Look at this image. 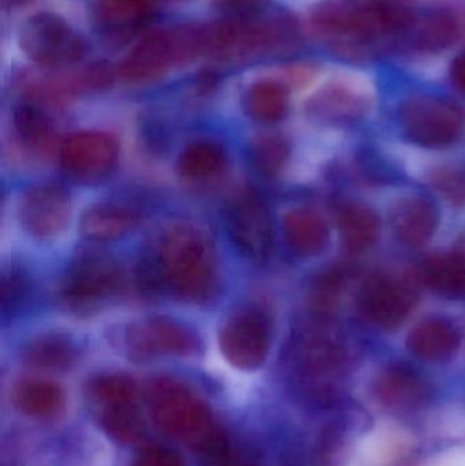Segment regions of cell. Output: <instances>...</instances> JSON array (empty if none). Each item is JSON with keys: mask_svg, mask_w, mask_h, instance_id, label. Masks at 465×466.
Returning <instances> with one entry per match:
<instances>
[{"mask_svg": "<svg viewBox=\"0 0 465 466\" xmlns=\"http://www.w3.org/2000/svg\"><path fill=\"white\" fill-rule=\"evenodd\" d=\"M414 18L411 5L355 7L340 0L317 5L308 29L340 59L371 62L406 44Z\"/></svg>", "mask_w": 465, "mask_h": 466, "instance_id": "6da1fadb", "label": "cell"}, {"mask_svg": "<svg viewBox=\"0 0 465 466\" xmlns=\"http://www.w3.org/2000/svg\"><path fill=\"white\" fill-rule=\"evenodd\" d=\"M215 247L209 235L193 224L167 229L153 259L142 268L147 288L166 287L183 300H207L216 284Z\"/></svg>", "mask_w": 465, "mask_h": 466, "instance_id": "7a4b0ae2", "label": "cell"}, {"mask_svg": "<svg viewBox=\"0 0 465 466\" xmlns=\"http://www.w3.org/2000/svg\"><path fill=\"white\" fill-rule=\"evenodd\" d=\"M150 418L168 437L186 443L210 461L229 451L212 410L193 390L172 378H157L147 391Z\"/></svg>", "mask_w": 465, "mask_h": 466, "instance_id": "3957f363", "label": "cell"}, {"mask_svg": "<svg viewBox=\"0 0 465 466\" xmlns=\"http://www.w3.org/2000/svg\"><path fill=\"white\" fill-rule=\"evenodd\" d=\"M292 380L299 396L314 407H332L347 374L346 350L321 334H302L289 355Z\"/></svg>", "mask_w": 465, "mask_h": 466, "instance_id": "277c9868", "label": "cell"}, {"mask_svg": "<svg viewBox=\"0 0 465 466\" xmlns=\"http://www.w3.org/2000/svg\"><path fill=\"white\" fill-rule=\"evenodd\" d=\"M232 19V38L223 63H243L259 57L281 56L302 44V27L286 11L258 13Z\"/></svg>", "mask_w": 465, "mask_h": 466, "instance_id": "5b68a950", "label": "cell"}, {"mask_svg": "<svg viewBox=\"0 0 465 466\" xmlns=\"http://www.w3.org/2000/svg\"><path fill=\"white\" fill-rule=\"evenodd\" d=\"M87 400L98 424L112 440L125 445L144 440V416L138 404V386L126 375L108 374L87 385Z\"/></svg>", "mask_w": 465, "mask_h": 466, "instance_id": "8992f818", "label": "cell"}, {"mask_svg": "<svg viewBox=\"0 0 465 466\" xmlns=\"http://www.w3.org/2000/svg\"><path fill=\"white\" fill-rule=\"evenodd\" d=\"M18 43L30 62L49 70L78 65L87 52L81 33L54 13L29 16L21 27Z\"/></svg>", "mask_w": 465, "mask_h": 466, "instance_id": "52a82bcc", "label": "cell"}, {"mask_svg": "<svg viewBox=\"0 0 465 466\" xmlns=\"http://www.w3.org/2000/svg\"><path fill=\"white\" fill-rule=\"evenodd\" d=\"M400 122L407 136L425 147H447L463 133V109L447 98L420 95L400 106Z\"/></svg>", "mask_w": 465, "mask_h": 466, "instance_id": "ba28073f", "label": "cell"}, {"mask_svg": "<svg viewBox=\"0 0 465 466\" xmlns=\"http://www.w3.org/2000/svg\"><path fill=\"white\" fill-rule=\"evenodd\" d=\"M122 268L106 255H86L76 260L63 279L60 298L76 312L97 309L123 288Z\"/></svg>", "mask_w": 465, "mask_h": 466, "instance_id": "9c48e42d", "label": "cell"}, {"mask_svg": "<svg viewBox=\"0 0 465 466\" xmlns=\"http://www.w3.org/2000/svg\"><path fill=\"white\" fill-rule=\"evenodd\" d=\"M420 300L414 277L377 273L369 277L358 293V306L366 319L384 330L400 328Z\"/></svg>", "mask_w": 465, "mask_h": 466, "instance_id": "30bf717a", "label": "cell"}, {"mask_svg": "<svg viewBox=\"0 0 465 466\" xmlns=\"http://www.w3.org/2000/svg\"><path fill=\"white\" fill-rule=\"evenodd\" d=\"M272 329L264 312L242 309L224 323L218 345L224 359L238 370L258 369L270 350Z\"/></svg>", "mask_w": 465, "mask_h": 466, "instance_id": "8fae6325", "label": "cell"}, {"mask_svg": "<svg viewBox=\"0 0 465 466\" xmlns=\"http://www.w3.org/2000/svg\"><path fill=\"white\" fill-rule=\"evenodd\" d=\"M119 158L116 139L101 131H81L71 134L59 147L63 171L84 183L106 179Z\"/></svg>", "mask_w": 465, "mask_h": 466, "instance_id": "7c38bea8", "label": "cell"}, {"mask_svg": "<svg viewBox=\"0 0 465 466\" xmlns=\"http://www.w3.org/2000/svg\"><path fill=\"white\" fill-rule=\"evenodd\" d=\"M196 337L182 323L166 317H153L128 326L125 347L136 361L167 356H187L196 350Z\"/></svg>", "mask_w": 465, "mask_h": 466, "instance_id": "4fadbf2b", "label": "cell"}, {"mask_svg": "<svg viewBox=\"0 0 465 466\" xmlns=\"http://www.w3.org/2000/svg\"><path fill=\"white\" fill-rule=\"evenodd\" d=\"M70 215V196L52 183L29 188L18 202L19 223L38 240L56 238L67 227Z\"/></svg>", "mask_w": 465, "mask_h": 466, "instance_id": "5bb4252c", "label": "cell"}, {"mask_svg": "<svg viewBox=\"0 0 465 466\" xmlns=\"http://www.w3.org/2000/svg\"><path fill=\"white\" fill-rule=\"evenodd\" d=\"M228 232L235 247L248 259L262 262L272 251L273 226L265 202L256 194H245L232 204Z\"/></svg>", "mask_w": 465, "mask_h": 466, "instance_id": "9a60e30c", "label": "cell"}, {"mask_svg": "<svg viewBox=\"0 0 465 466\" xmlns=\"http://www.w3.org/2000/svg\"><path fill=\"white\" fill-rule=\"evenodd\" d=\"M373 103L370 87L359 79H335L318 90L308 103V114L327 123H349L368 114Z\"/></svg>", "mask_w": 465, "mask_h": 466, "instance_id": "2e32d148", "label": "cell"}, {"mask_svg": "<svg viewBox=\"0 0 465 466\" xmlns=\"http://www.w3.org/2000/svg\"><path fill=\"white\" fill-rule=\"evenodd\" d=\"M175 67L168 30L147 33L120 62L116 76L133 86L153 84Z\"/></svg>", "mask_w": 465, "mask_h": 466, "instance_id": "e0dca14e", "label": "cell"}, {"mask_svg": "<svg viewBox=\"0 0 465 466\" xmlns=\"http://www.w3.org/2000/svg\"><path fill=\"white\" fill-rule=\"evenodd\" d=\"M376 399L384 407L398 412H415L430 402L429 383L412 367L390 364L374 382Z\"/></svg>", "mask_w": 465, "mask_h": 466, "instance_id": "ac0fdd59", "label": "cell"}, {"mask_svg": "<svg viewBox=\"0 0 465 466\" xmlns=\"http://www.w3.org/2000/svg\"><path fill=\"white\" fill-rule=\"evenodd\" d=\"M439 224L436 208L420 196L396 202L390 210V227L396 238L409 247H420L433 238Z\"/></svg>", "mask_w": 465, "mask_h": 466, "instance_id": "d6986e66", "label": "cell"}, {"mask_svg": "<svg viewBox=\"0 0 465 466\" xmlns=\"http://www.w3.org/2000/svg\"><path fill=\"white\" fill-rule=\"evenodd\" d=\"M460 35V21L452 11L431 10L415 14L406 44L423 54H440L455 46Z\"/></svg>", "mask_w": 465, "mask_h": 466, "instance_id": "ffe728a7", "label": "cell"}, {"mask_svg": "<svg viewBox=\"0 0 465 466\" xmlns=\"http://www.w3.org/2000/svg\"><path fill=\"white\" fill-rule=\"evenodd\" d=\"M407 347L420 360L445 363L458 353L460 334L448 320L431 318L412 329L407 339Z\"/></svg>", "mask_w": 465, "mask_h": 466, "instance_id": "44dd1931", "label": "cell"}, {"mask_svg": "<svg viewBox=\"0 0 465 466\" xmlns=\"http://www.w3.org/2000/svg\"><path fill=\"white\" fill-rule=\"evenodd\" d=\"M141 216L126 205L104 202L85 210L79 231L86 240L111 241L123 238L138 227Z\"/></svg>", "mask_w": 465, "mask_h": 466, "instance_id": "7402d4cb", "label": "cell"}, {"mask_svg": "<svg viewBox=\"0 0 465 466\" xmlns=\"http://www.w3.org/2000/svg\"><path fill=\"white\" fill-rule=\"evenodd\" d=\"M158 5L160 0H96L95 11L106 32L128 35L144 27Z\"/></svg>", "mask_w": 465, "mask_h": 466, "instance_id": "603a6c76", "label": "cell"}, {"mask_svg": "<svg viewBox=\"0 0 465 466\" xmlns=\"http://www.w3.org/2000/svg\"><path fill=\"white\" fill-rule=\"evenodd\" d=\"M16 410L35 419H52L65 410V393L56 383L45 380H19L11 394Z\"/></svg>", "mask_w": 465, "mask_h": 466, "instance_id": "cb8c5ba5", "label": "cell"}, {"mask_svg": "<svg viewBox=\"0 0 465 466\" xmlns=\"http://www.w3.org/2000/svg\"><path fill=\"white\" fill-rule=\"evenodd\" d=\"M284 236L295 254L314 257L329 240L327 224L313 210L292 209L283 218Z\"/></svg>", "mask_w": 465, "mask_h": 466, "instance_id": "d4e9b609", "label": "cell"}, {"mask_svg": "<svg viewBox=\"0 0 465 466\" xmlns=\"http://www.w3.org/2000/svg\"><path fill=\"white\" fill-rule=\"evenodd\" d=\"M14 128L21 147L32 155L44 157L54 149L56 133L40 106L29 101L19 106L14 112Z\"/></svg>", "mask_w": 465, "mask_h": 466, "instance_id": "484cf974", "label": "cell"}, {"mask_svg": "<svg viewBox=\"0 0 465 466\" xmlns=\"http://www.w3.org/2000/svg\"><path fill=\"white\" fill-rule=\"evenodd\" d=\"M341 241L349 251L365 252L379 240L381 226L376 213L363 204L343 205L338 213Z\"/></svg>", "mask_w": 465, "mask_h": 466, "instance_id": "4316f807", "label": "cell"}, {"mask_svg": "<svg viewBox=\"0 0 465 466\" xmlns=\"http://www.w3.org/2000/svg\"><path fill=\"white\" fill-rule=\"evenodd\" d=\"M288 86L278 79H261L246 95V111L262 125L280 122L288 112Z\"/></svg>", "mask_w": 465, "mask_h": 466, "instance_id": "83f0119b", "label": "cell"}, {"mask_svg": "<svg viewBox=\"0 0 465 466\" xmlns=\"http://www.w3.org/2000/svg\"><path fill=\"white\" fill-rule=\"evenodd\" d=\"M227 166V155L220 145L201 141L188 145L177 161L180 177L191 182H204L220 175Z\"/></svg>", "mask_w": 465, "mask_h": 466, "instance_id": "f1b7e54d", "label": "cell"}, {"mask_svg": "<svg viewBox=\"0 0 465 466\" xmlns=\"http://www.w3.org/2000/svg\"><path fill=\"white\" fill-rule=\"evenodd\" d=\"M423 282L445 296L465 295V265L455 254H434L423 260Z\"/></svg>", "mask_w": 465, "mask_h": 466, "instance_id": "f546056e", "label": "cell"}, {"mask_svg": "<svg viewBox=\"0 0 465 466\" xmlns=\"http://www.w3.org/2000/svg\"><path fill=\"white\" fill-rule=\"evenodd\" d=\"M76 358L73 344L60 334H48L35 339L25 352V360L41 370H65Z\"/></svg>", "mask_w": 465, "mask_h": 466, "instance_id": "4dcf8cb0", "label": "cell"}, {"mask_svg": "<svg viewBox=\"0 0 465 466\" xmlns=\"http://www.w3.org/2000/svg\"><path fill=\"white\" fill-rule=\"evenodd\" d=\"M251 161L265 177H276L286 167L289 147L280 136H262L251 144Z\"/></svg>", "mask_w": 465, "mask_h": 466, "instance_id": "1f68e13d", "label": "cell"}, {"mask_svg": "<svg viewBox=\"0 0 465 466\" xmlns=\"http://www.w3.org/2000/svg\"><path fill=\"white\" fill-rule=\"evenodd\" d=\"M175 66H188L207 57L204 24L185 25L168 30Z\"/></svg>", "mask_w": 465, "mask_h": 466, "instance_id": "d6a6232c", "label": "cell"}, {"mask_svg": "<svg viewBox=\"0 0 465 466\" xmlns=\"http://www.w3.org/2000/svg\"><path fill=\"white\" fill-rule=\"evenodd\" d=\"M30 281L15 266L5 268L0 279V309L3 317H14L24 309L30 296Z\"/></svg>", "mask_w": 465, "mask_h": 466, "instance_id": "836d02e7", "label": "cell"}, {"mask_svg": "<svg viewBox=\"0 0 465 466\" xmlns=\"http://www.w3.org/2000/svg\"><path fill=\"white\" fill-rule=\"evenodd\" d=\"M346 285V277L339 270L328 271L322 274L313 288V306L317 311L329 312L338 306L341 290Z\"/></svg>", "mask_w": 465, "mask_h": 466, "instance_id": "e575fe53", "label": "cell"}, {"mask_svg": "<svg viewBox=\"0 0 465 466\" xmlns=\"http://www.w3.org/2000/svg\"><path fill=\"white\" fill-rule=\"evenodd\" d=\"M430 180L431 186L450 204L465 205V172L444 167L434 171Z\"/></svg>", "mask_w": 465, "mask_h": 466, "instance_id": "d590c367", "label": "cell"}, {"mask_svg": "<svg viewBox=\"0 0 465 466\" xmlns=\"http://www.w3.org/2000/svg\"><path fill=\"white\" fill-rule=\"evenodd\" d=\"M133 466H185L182 457L160 445H147L139 451Z\"/></svg>", "mask_w": 465, "mask_h": 466, "instance_id": "8d00e7d4", "label": "cell"}, {"mask_svg": "<svg viewBox=\"0 0 465 466\" xmlns=\"http://www.w3.org/2000/svg\"><path fill=\"white\" fill-rule=\"evenodd\" d=\"M226 18H245L261 11L262 0H215Z\"/></svg>", "mask_w": 465, "mask_h": 466, "instance_id": "74e56055", "label": "cell"}, {"mask_svg": "<svg viewBox=\"0 0 465 466\" xmlns=\"http://www.w3.org/2000/svg\"><path fill=\"white\" fill-rule=\"evenodd\" d=\"M317 76V68L311 65H295L291 66V67L287 68L286 73H284V78L286 81L284 84L288 86V85H294V86H303V85H308V82L313 81Z\"/></svg>", "mask_w": 465, "mask_h": 466, "instance_id": "f35d334b", "label": "cell"}, {"mask_svg": "<svg viewBox=\"0 0 465 466\" xmlns=\"http://www.w3.org/2000/svg\"><path fill=\"white\" fill-rule=\"evenodd\" d=\"M450 78L453 84L465 93V52L453 59L450 65Z\"/></svg>", "mask_w": 465, "mask_h": 466, "instance_id": "ab89813d", "label": "cell"}, {"mask_svg": "<svg viewBox=\"0 0 465 466\" xmlns=\"http://www.w3.org/2000/svg\"><path fill=\"white\" fill-rule=\"evenodd\" d=\"M341 2L355 7H366V5H411L412 0H341Z\"/></svg>", "mask_w": 465, "mask_h": 466, "instance_id": "60d3db41", "label": "cell"}, {"mask_svg": "<svg viewBox=\"0 0 465 466\" xmlns=\"http://www.w3.org/2000/svg\"><path fill=\"white\" fill-rule=\"evenodd\" d=\"M212 462L215 466H248L242 464V462H238L237 460L231 456V451L224 454V456L218 457V459L213 460Z\"/></svg>", "mask_w": 465, "mask_h": 466, "instance_id": "b9f144b4", "label": "cell"}, {"mask_svg": "<svg viewBox=\"0 0 465 466\" xmlns=\"http://www.w3.org/2000/svg\"><path fill=\"white\" fill-rule=\"evenodd\" d=\"M453 254L461 260L465 265V231L459 236L458 240L455 243V249Z\"/></svg>", "mask_w": 465, "mask_h": 466, "instance_id": "7bdbcfd3", "label": "cell"}, {"mask_svg": "<svg viewBox=\"0 0 465 466\" xmlns=\"http://www.w3.org/2000/svg\"><path fill=\"white\" fill-rule=\"evenodd\" d=\"M35 2V0H2L3 8H16L24 7V5H30V3Z\"/></svg>", "mask_w": 465, "mask_h": 466, "instance_id": "ee69618b", "label": "cell"}]
</instances>
